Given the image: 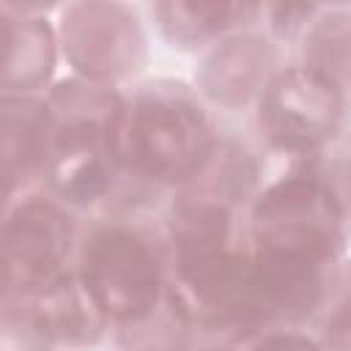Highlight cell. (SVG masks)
<instances>
[{
    "label": "cell",
    "instance_id": "13",
    "mask_svg": "<svg viewBox=\"0 0 351 351\" xmlns=\"http://www.w3.org/2000/svg\"><path fill=\"white\" fill-rule=\"evenodd\" d=\"M112 329L118 351H192V340L197 335V326L173 291H167L165 299L140 318Z\"/></svg>",
    "mask_w": 351,
    "mask_h": 351
},
{
    "label": "cell",
    "instance_id": "15",
    "mask_svg": "<svg viewBox=\"0 0 351 351\" xmlns=\"http://www.w3.org/2000/svg\"><path fill=\"white\" fill-rule=\"evenodd\" d=\"M3 351H58L41 329L27 293L3 291Z\"/></svg>",
    "mask_w": 351,
    "mask_h": 351
},
{
    "label": "cell",
    "instance_id": "16",
    "mask_svg": "<svg viewBox=\"0 0 351 351\" xmlns=\"http://www.w3.org/2000/svg\"><path fill=\"white\" fill-rule=\"evenodd\" d=\"M321 173H324L329 197L337 208V217L348 233L351 230V145L326 151L321 156Z\"/></svg>",
    "mask_w": 351,
    "mask_h": 351
},
{
    "label": "cell",
    "instance_id": "3",
    "mask_svg": "<svg viewBox=\"0 0 351 351\" xmlns=\"http://www.w3.org/2000/svg\"><path fill=\"white\" fill-rule=\"evenodd\" d=\"M346 228L329 197L321 156L291 159L288 170L263 181L247 211V241L261 252L340 261Z\"/></svg>",
    "mask_w": 351,
    "mask_h": 351
},
{
    "label": "cell",
    "instance_id": "5",
    "mask_svg": "<svg viewBox=\"0 0 351 351\" xmlns=\"http://www.w3.org/2000/svg\"><path fill=\"white\" fill-rule=\"evenodd\" d=\"M80 233L74 211L49 192H25L5 203L3 291L36 293L77 261Z\"/></svg>",
    "mask_w": 351,
    "mask_h": 351
},
{
    "label": "cell",
    "instance_id": "17",
    "mask_svg": "<svg viewBox=\"0 0 351 351\" xmlns=\"http://www.w3.org/2000/svg\"><path fill=\"white\" fill-rule=\"evenodd\" d=\"M315 340L299 329H266L239 340L236 351H313Z\"/></svg>",
    "mask_w": 351,
    "mask_h": 351
},
{
    "label": "cell",
    "instance_id": "19",
    "mask_svg": "<svg viewBox=\"0 0 351 351\" xmlns=\"http://www.w3.org/2000/svg\"><path fill=\"white\" fill-rule=\"evenodd\" d=\"M313 351H329V348H324V346H318V343H315V346H313Z\"/></svg>",
    "mask_w": 351,
    "mask_h": 351
},
{
    "label": "cell",
    "instance_id": "7",
    "mask_svg": "<svg viewBox=\"0 0 351 351\" xmlns=\"http://www.w3.org/2000/svg\"><path fill=\"white\" fill-rule=\"evenodd\" d=\"M280 69L277 41L255 27H247L206 49L195 74V90L206 104L222 110L255 107Z\"/></svg>",
    "mask_w": 351,
    "mask_h": 351
},
{
    "label": "cell",
    "instance_id": "10",
    "mask_svg": "<svg viewBox=\"0 0 351 351\" xmlns=\"http://www.w3.org/2000/svg\"><path fill=\"white\" fill-rule=\"evenodd\" d=\"M27 299L55 348L96 346L112 326L104 307L99 304V299L93 296V291L77 269H69L58 280L47 282L41 291L27 293Z\"/></svg>",
    "mask_w": 351,
    "mask_h": 351
},
{
    "label": "cell",
    "instance_id": "14",
    "mask_svg": "<svg viewBox=\"0 0 351 351\" xmlns=\"http://www.w3.org/2000/svg\"><path fill=\"white\" fill-rule=\"evenodd\" d=\"M315 343L329 351H351V261H340L326 299L310 324Z\"/></svg>",
    "mask_w": 351,
    "mask_h": 351
},
{
    "label": "cell",
    "instance_id": "2",
    "mask_svg": "<svg viewBox=\"0 0 351 351\" xmlns=\"http://www.w3.org/2000/svg\"><path fill=\"white\" fill-rule=\"evenodd\" d=\"M74 269L112 326L140 318L170 291L167 244L134 217H99L80 236Z\"/></svg>",
    "mask_w": 351,
    "mask_h": 351
},
{
    "label": "cell",
    "instance_id": "18",
    "mask_svg": "<svg viewBox=\"0 0 351 351\" xmlns=\"http://www.w3.org/2000/svg\"><path fill=\"white\" fill-rule=\"evenodd\" d=\"M200 351H236L230 346H208V348H200Z\"/></svg>",
    "mask_w": 351,
    "mask_h": 351
},
{
    "label": "cell",
    "instance_id": "11",
    "mask_svg": "<svg viewBox=\"0 0 351 351\" xmlns=\"http://www.w3.org/2000/svg\"><path fill=\"white\" fill-rule=\"evenodd\" d=\"M162 36L178 49H211L222 38L252 27L263 5L250 3H156L151 5Z\"/></svg>",
    "mask_w": 351,
    "mask_h": 351
},
{
    "label": "cell",
    "instance_id": "9",
    "mask_svg": "<svg viewBox=\"0 0 351 351\" xmlns=\"http://www.w3.org/2000/svg\"><path fill=\"white\" fill-rule=\"evenodd\" d=\"M3 96H41L60 52L58 27L36 8L3 3Z\"/></svg>",
    "mask_w": 351,
    "mask_h": 351
},
{
    "label": "cell",
    "instance_id": "8",
    "mask_svg": "<svg viewBox=\"0 0 351 351\" xmlns=\"http://www.w3.org/2000/svg\"><path fill=\"white\" fill-rule=\"evenodd\" d=\"M55 112L47 96H3V178L5 203L44 184L55 151Z\"/></svg>",
    "mask_w": 351,
    "mask_h": 351
},
{
    "label": "cell",
    "instance_id": "12",
    "mask_svg": "<svg viewBox=\"0 0 351 351\" xmlns=\"http://www.w3.org/2000/svg\"><path fill=\"white\" fill-rule=\"evenodd\" d=\"M302 66L324 74L351 96V11L340 5H315L293 38Z\"/></svg>",
    "mask_w": 351,
    "mask_h": 351
},
{
    "label": "cell",
    "instance_id": "6",
    "mask_svg": "<svg viewBox=\"0 0 351 351\" xmlns=\"http://www.w3.org/2000/svg\"><path fill=\"white\" fill-rule=\"evenodd\" d=\"M60 52L74 77L121 88L145 66V36L137 14L121 3H74L58 25Z\"/></svg>",
    "mask_w": 351,
    "mask_h": 351
},
{
    "label": "cell",
    "instance_id": "4",
    "mask_svg": "<svg viewBox=\"0 0 351 351\" xmlns=\"http://www.w3.org/2000/svg\"><path fill=\"white\" fill-rule=\"evenodd\" d=\"M351 96L324 74L282 66L255 104V123L266 145L288 159H318L343 132Z\"/></svg>",
    "mask_w": 351,
    "mask_h": 351
},
{
    "label": "cell",
    "instance_id": "1",
    "mask_svg": "<svg viewBox=\"0 0 351 351\" xmlns=\"http://www.w3.org/2000/svg\"><path fill=\"white\" fill-rule=\"evenodd\" d=\"M222 134L200 93L176 80H154L126 93L118 151L123 167L151 189H178L217 151Z\"/></svg>",
    "mask_w": 351,
    "mask_h": 351
}]
</instances>
